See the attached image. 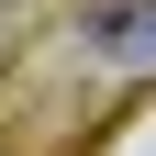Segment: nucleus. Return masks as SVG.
I'll return each instance as SVG.
<instances>
[{
    "label": "nucleus",
    "instance_id": "obj_1",
    "mask_svg": "<svg viewBox=\"0 0 156 156\" xmlns=\"http://www.w3.org/2000/svg\"><path fill=\"white\" fill-rule=\"evenodd\" d=\"M78 56L101 78H156V0H78Z\"/></svg>",
    "mask_w": 156,
    "mask_h": 156
}]
</instances>
